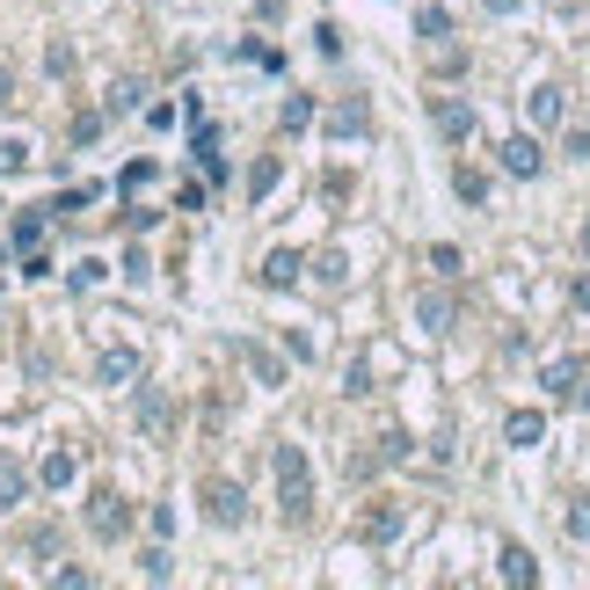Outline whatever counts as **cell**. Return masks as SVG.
<instances>
[{
	"label": "cell",
	"mask_w": 590,
	"mask_h": 590,
	"mask_svg": "<svg viewBox=\"0 0 590 590\" xmlns=\"http://www.w3.org/2000/svg\"><path fill=\"white\" fill-rule=\"evenodd\" d=\"M357 532H365L372 547H387V540H401V511H393V503H372L365 517H357Z\"/></svg>",
	"instance_id": "obj_9"
},
{
	"label": "cell",
	"mask_w": 590,
	"mask_h": 590,
	"mask_svg": "<svg viewBox=\"0 0 590 590\" xmlns=\"http://www.w3.org/2000/svg\"><path fill=\"white\" fill-rule=\"evenodd\" d=\"M96 379H102V387H131V379H139V350H131V343H110V350L96 357Z\"/></svg>",
	"instance_id": "obj_6"
},
{
	"label": "cell",
	"mask_w": 590,
	"mask_h": 590,
	"mask_svg": "<svg viewBox=\"0 0 590 590\" xmlns=\"http://www.w3.org/2000/svg\"><path fill=\"white\" fill-rule=\"evenodd\" d=\"M583 255H590V219H583Z\"/></svg>",
	"instance_id": "obj_30"
},
{
	"label": "cell",
	"mask_w": 590,
	"mask_h": 590,
	"mask_svg": "<svg viewBox=\"0 0 590 590\" xmlns=\"http://www.w3.org/2000/svg\"><path fill=\"white\" fill-rule=\"evenodd\" d=\"M503 168H511V175H525V183H532V175L547 168L540 139H503Z\"/></svg>",
	"instance_id": "obj_8"
},
{
	"label": "cell",
	"mask_w": 590,
	"mask_h": 590,
	"mask_svg": "<svg viewBox=\"0 0 590 590\" xmlns=\"http://www.w3.org/2000/svg\"><path fill=\"white\" fill-rule=\"evenodd\" d=\"M299 271H306V263H299V248H271V255H263V285H277V292L299 285Z\"/></svg>",
	"instance_id": "obj_10"
},
{
	"label": "cell",
	"mask_w": 590,
	"mask_h": 590,
	"mask_svg": "<svg viewBox=\"0 0 590 590\" xmlns=\"http://www.w3.org/2000/svg\"><path fill=\"white\" fill-rule=\"evenodd\" d=\"M430 124H438V139H452V147H460V139H474V110L460 96H438L430 102Z\"/></svg>",
	"instance_id": "obj_5"
},
{
	"label": "cell",
	"mask_w": 590,
	"mask_h": 590,
	"mask_svg": "<svg viewBox=\"0 0 590 590\" xmlns=\"http://www.w3.org/2000/svg\"><path fill=\"white\" fill-rule=\"evenodd\" d=\"M0 110H15V66L0 59Z\"/></svg>",
	"instance_id": "obj_27"
},
{
	"label": "cell",
	"mask_w": 590,
	"mask_h": 590,
	"mask_svg": "<svg viewBox=\"0 0 590 590\" xmlns=\"http://www.w3.org/2000/svg\"><path fill=\"white\" fill-rule=\"evenodd\" d=\"M204 517H212V525H226V532H234V525H248V489L241 481H204Z\"/></svg>",
	"instance_id": "obj_2"
},
{
	"label": "cell",
	"mask_w": 590,
	"mask_h": 590,
	"mask_svg": "<svg viewBox=\"0 0 590 590\" xmlns=\"http://www.w3.org/2000/svg\"><path fill=\"white\" fill-rule=\"evenodd\" d=\"M37 481H45V489H74V452H45Z\"/></svg>",
	"instance_id": "obj_15"
},
{
	"label": "cell",
	"mask_w": 590,
	"mask_h": 590,
	"mask_svg": "<svg viewBox=\"0 0 590 590\" xmlns=\"http://www.w3.org/2000/svg\"><path fill=\"white\" fill-rule=\"evenodd\" d=\"M416 37H452V23H444V8H423V15H416Z\"/></svg>",
	"instance_id": "obj_25"
},
{
	"label": "cell",
	"mask_w": 590,
	"mask_h": 590,
	"mask_svg": "<svg viewBox=\"0 0 590 590\" xmlns=\"http://www.w3.org/2000/svg\"><path fill=\"white\" fill-rule=\"evenodd\" d=\"M23 495H29L23 467H0V503H23Z\"/></svg>",
	"instance_id": "obj_20"
},
{
	"label": "cell",
	"mask_w": 590,
	"mask_h": 590,
	"mask_svg": "<svg viewBox=\"0 0 590 590\" xmlns=\"http://www.w3.org/2000/svg\"><path fill=\"white\" fill-rule=\"evenodd\" d=\"M452 190L467 197V204H481V197H489V183H481V175H474V168H460V175H452Z\"/></svg>",
	"instance_id": "obj_24"
},
{
	"label": "cell",
	"mask_w": 590,
	"mask_h": 590,
	"mask_svg": "<svg viewBox=\"0 0 590 590\" xmlns=\"http://www.w3.org/2000/svg\"><path fill=\"white\" fill-rule=\"evenodd\" d=\"M540 387L554 393V401H568V393L583 387V357H554V365H540Z\"/></svg>",
	"instance_id": "obj_7"
},
{
	"label": "cell",
	"mask_w": 590,
	"mask_h": 590,
	"mask_svg": "<svg viewBox=\"0 0 590 590\" xmlns=\"http://www.w3.org/2000/svg\"><path fill=\"white\" fill-rule=\"evenodd\" d=\"M568 540H590V495L568 503Z\"/></svg>",
	"instance_id": "obj_21"
},
{
	"label": "cell",
	"mask_w": 590,
	"mask_h": 590,
	"mask_svg": "<svg viewBox=\"0 0 590 590\" xmlns=\"http://www.w3.org/2000/svg\"><path fill=\"white\" fill-rule=\"evenodd\" d=\"M139 430H153V438L168 430V401L161 393H139Z\"/></svg>",
	"instance_id": "obj_16"
},
{
	"label": "cell",
	"mask_w": 590,
	"mask_h": 590,
	"mask_svg": "<svg viewBox=\"0 0 590 590\" xmlns=\"http://www.w3.org/2000/svg\"><path fill=\"white\" fill-rule=\"evenodd\" d=\"M271 467H277V511H285V525H306L314 517V467H306V452L277 444Z\"/></svg>",
	"instance_id": "obj_1"
},
{
	"label": "cell",
	"mask_w": 590,
	"mask_h": 590,
	"mask_svg": "<svg viewBox=\"0 0 590 590\" xmlns=\"http://www.w3.org/2000/svg\"><path fill=\"white\" fill-rule=\"evenodd\" d=\"M576 401H583V409H590V379H583V387H576Z\"/></svg>",
	"instance_id": "obj_29"
},
{
	"label": "cell",
	"mask_w": 590,
	"mask_h": 590,
	"mask_svg": "<svg viewBox=\"0 0 590 590\" xmlns=\"http://www.w3.org/2000/svg\"><path fill=\"white\" fill-rule=\"evenodd\" d=\"M147 183H153V161H131V168L117 175V190H124V197H131V190H147Z\"/></svg>",
	"instance_id": "obj_22"
},
{
	"label": "cell",
	"mask_w": 590,
	"mask_h": 590,
	"mask_svg": "<svg viewBox=\"0 0 590 590\" xmlns=\"http://www.w3.org/2000/svg\"><path fill=\"white\" fill-rule=\"evenodd\" d=\"M416 321H423V336H444V328H452V306H444L438 292H423L416 299Z\"/></svg>",
	"instance_id": "obj_14"
},
{
	"label": "cell",
	"mask_w": 590,
	"mask_h": 590,
	"mask_svg": "<svg viewBox=\"0 0 590 590\" xmlns=\"http://www.w3.org/2000/svg\"><path fill=\"white\" fill-rule=\"evenodd\" d=\"M277 190V161H255V175H248V197H271Z\"/></svg>",
	"instance_id": "obj_23"
},
{
	"label": "cell",
	"mask_w": 590,
	"mask_h": 590,
	"mask_svg": "<svg viewBox=\"0 0 590 590\" xmlns=\"http://www.w3.org/2000/svg\"><path fill=\"white\" fill-rule=\"evenodd\" d=\"M365 131H372V102L365 96H343L328 110V139H365Z\"/></svg>",
	"instance_id": "obj_4"
},
{
	"label": "cell",
	"mask_w": 590,
	"mask_h": 590,
	"mask_svg": "<svg viewBox=\"0 0 590 590\" xmlns=\"http://www.w3.org/2000/svg\"><path fill=\"white\" fill-rule=\"evenodd\" d=\"M299 124H314V102H306V96L285 102V131H299Z\"/></svg>",
	"instance_id": "obj_26"
},
{
	"label": "cell",
	"mask_w": 590,
	"mask_h": 590,
	"mask_svg": "<svg viewBox=\"0 0 590 590\" xmlns=\"http://www.w3.org/2000/svg\"><path fill=\"white\" fill-rule=\"evenodd\" d=\"M503 576H511L517 590H532V583H540V562H532V554H525V547L511 540V547H503Z\"/></svg>",
	"instance_id": "obj_12"
},
{
	"label": "cell",
	"mask_w": 590,
	"mask_h": 590,
	"mask_svg": "<svg viewBox=\"0 0 590 590\" xmlns=\"http://www.w3.org/2000/svg\"><path fill=\"white\" fill-rule=\"evenodd\" d=\"M15 248H45V212H29V219H15Z\"/></svg>",
	"instance_id": "obj_19"
},
{
	"label": "cell",
	"mask_w": 590,
	"mask_h": 590,
	"mask_svg": "<svg viewBox=\"0 0 590 590\" xmlns=\"http://www.w3.org/2000/svg\"><path fill=\"white\" fill-rule=\"evenodd\" d=\"M248 372H255L263 387H285V365H277L271 350H255V343H248Z\"/></svg>",
	"instance_id": "obj_17"
},
{
	"label": "cell",
	"mask_w": 590,
	"mask_h": 590,
	"mask_svg": "<svg viewBox=\"0 0 590 590\" xmlns=\"http://www.w3.org/2000/svg\"><path fill=\"white\" fill-rule=\"evenodd\" d=\"M568 306H576V314H590V277H576V285H568Z\"/></svg>",
	"instance_id": "obj_28"
},
{
	"label": "cell",
	"mask_w": 590,
	"mask_h": 590,
	"mask_svg": "<svg viewBox=\"0 0 590 590\" xmlns=\"http://www.w3.org/2000/svg\"><path fill=\"white\" fill-rule=\"evenodd\" d=\"M88 525H96V540H124V532H131V511H124V495L96 489V495H88Z\"/></svg>",
	"instance_id": "obj_3"
},
{
	"label": "cell",
	"mask_w": 590,
	"mask_h": 590,
	"mask_svg": "<svg viewBox=\"0 0 590 590\" xmlns=\"http://www.w3.org/2000/svg\"><path fill=\"white\" fill-rule=\"evenodd\" d=\"M503 438H511V444H540L547 416H540V409H511V416H503Z\"/></svg>",
	"instance_id": "obj_11"
},
{
	"label": "cell",
	"mask_w": 590,
	"mask_h": 590,
	"mask_svg": "<svg viewBox=\"0 0 590 590\" xmlns=\"http://www.w3.org/2000/svg\"><path fill=\"white\" fill-rule=\"evenodd\" d=\"M525 110H532V124H540V131H554V124H562V88H532V102H525Z\"/></svg>",
	"instance_id": "obj_13"
},
{
	"label": "cell",
	"mask_w": 590,
	"mask_h": 590,
	"mask_svg": "<svg viewBox=\"0 0 590 590\" xmlns=\"http://www.w3.org/2000/svg\"><path fill=\"white\" fill-rule=\"evenodd\" d=\"M29 168V139H0V175H23Z\"/></svg>",
	"instance_id": "obj_18"
}]
</instances>
